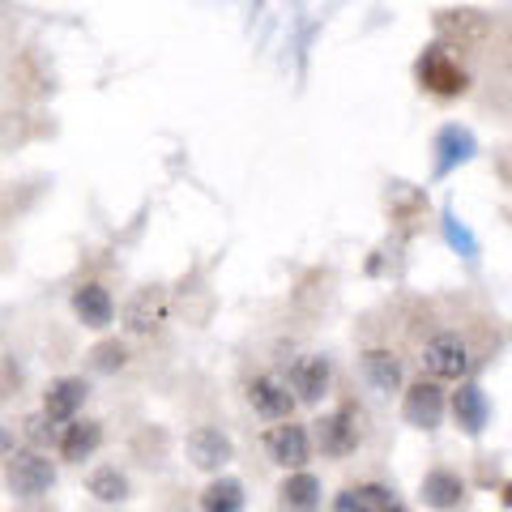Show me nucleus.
I'll return each instance as SVG.
<instances>
[{"label": "nucleus", "mask_w": 512, "mask_h": 512, "mask_svg": "<svg viewBox=\"0 0 512 512\" xmlns=\"http://www.w3.org/2000/svg\"><path fill=\"white\" fill-rule=\"evenodd\" d=\"M419 363L431 380H466L474 372V346L457 329H440L427 338Z\"/></svg>", "instance_id": "obj_1"}, {"label": "nucleus", "mask_w": 512, "mask_h": 512, "mask_svg": "<svg viewBox=\"0 0 512 512\" xmlns=\"http://www.w3.org/2000/svg\"><path fill=\"white\" fill-rule=\"evenodd\" d=\"M414 77H419L423 90L440 94V99H457V94H466V86H470L466 69H461V64L453 60V52H448V47H440V43L423 47L419 64H414Z\"/></svg>", "instance_id": "obj_2"}, {"label": "nucleus", "mask_w": 512, "mask_h": 512, "mask_svg": "<svg viewBox=\"0 0 512 512\" xmlns=\"http://www.w3.org/2000/svg\"><path fill=\"white\" fill-rule=\"evenodd\" d=\"M359 406L355 402H342V406H333L329 414H320L316 419V448L325 457H350L359 448Z\"/></svg>", "instance_id": "obj_3"}, {"label": "nucleus", "mask_w": 512, "mask_h": 512, "mask_svg": "<svg viewBox=\"0 0 512 512\" xmlns=\"http://www.w3.org/2000/svg\"><path fill=\"white\" fill-rule=\"evenodd\" d=\"M312 448H316L312 431L303 427V423H295V419H286V423H278V427L265 431V453H269V461H274V466H282L286 474H295V470L308 466V461H312Z\"/></svg>", "instance_id": "obj_4"}, {"label": "nucleus", "mask_w": 512, "mask_h": 512, "mask_svg": "<svg viewBox=\"0 0 512 512\" xmlns=\"http://www.w3.org/2000/svg\"><path fill=\"white\" fill-rule=\"evenodd\" d=\"M444 410H448V402H444L440 380L423 376V380H410V384H406V393H402V419H406L410 427L436 431V427L444 423Z\"/></svg>", "instance_id": "obj_5"}, {"label": "nucleus", "mask_w": 512, "mask_h": 512, "mask_svg": "<svg viewBox=\"0 0 512 512\" xmlns=\"http://www.w3.org/2000/svg\"><path fill=\"white\" fill-rule=\"evenodd\" d=\"M56 483V466H52V457H43V453H13L9 457V487L13 495H22V500H39V495H47Z\"/></svg>", "instance_id": "obj_6"}, {"label": "nucleus", "mask_w": 512, "mask_h": 512, "mask_svg": "<svg viewBox=\"0 0 512 512\" xmlns=\"http://www.w3.org/2000/svg\"><path fill=\"white\" fill-rule=\"evenodd\" d=\"M248 406L269 423H286L295 414L299 397L291 393L286 376H256V380H248Z\"/></svg>", "instance_id": "obj_7"}, {"label": "nucleus", "mask_w": 512, "mask_h": 512, "mask_svg": "<svg viewBox=\"0 0 512 512\" xmlns=\"http://www.w3.org/2000/svg\"><path fill=\"white\" fill-rule=\"evenodd\" d=\"M286 384H291V393L299 397V406H316L333 384V363L325 355H299L286 367Z\"/></svg>", "instance_id": "obj_8"}, {"label": "nucleus", "mask_w": 512, "mask_h": 512, "mask_svg": "<svg viewBox=\"0 0 512 512\" xmlns=\"http://www.w3.org/2000/svg\"><path fill=\"white\" fill-rule=\"evenodd\" d=\"M184 457H188L197 470L218 474V470L231 461V440H227V431H218V427H210V423L192 427L188 436H184Z\"/></svg>", "instance_id": "obj_9"}, {"label": "nucleus", "mask_w": 512, "mask_h": 512, "mask_svg": "<svg viewBox=\"0 0 512 512\" xmlns=\"http://www.w3.org/2000/svg\"><path fill=\"white\" fill-rule=\"evenodd\" d=\"M90 397V384L82 376H60L47 384L43 393V419L52 427H69L77 419V410H82V402Z\"/></svg>", "instance_id": "obj_10"}, {"label": "nucleus", "mask_w": 512, "mask_h": 512, "mask_svg": "<svg viewBox=\"0 0 512 512\" xmlns=\"http://www.w3.org/2000/svg\"><path fill=\"white\" fill-rule=\"evenodd\" d=\"M448 410H453L461 436H470V440L483 436L487 423H491V402H487L483 384H474V380H461L457 384V393H453V402H448Z\"/></svg>", "instance_id": "obj_11"}, {"label": "nucleus", "mask_w": 512, "mask_h": 512, "mask_svg": "<svg viewBox=\"0 0 512 512\" xmlns=\"http://www.w3.org/2000/svg\"><path fill=\"white\" fill-rule=\"evenodd\" d=\"M329 512H410V508L384 483H355V487H342L333 495Z\"/></svg>", "instance_id": "obj_12"}, {"label": "nucleus", "mask_w": 512, "mask_h": 512, "mask_svg": "<svg viewBox=\"0 0 512 512\" xmlns=\"http://www.w3.org/2000/svg\"><path fill=\"white\" fill-rule=\"evenodd\" d=\"M73 316L82 320L86 329L103 333V329H111V320H116V299H111L107 286H99V282H82V286L73 291Z\"/></svg>", "instance_id": "obj_13"}, {"label": "nucleus", "mask_w": 512, "mask_h": 512, "mask_svg": "<svg viewBox=\"0 0 512 512\" xmlns=\"http://www.w3.org/2000/svg\"><path fill=\"white\" fill-rule=\"evenodd\" d=\"M103 444V427L94 419H73L69 427H60L56 436V453L60 461H73V466H82V461H90L94 453H99Z\"/></svg>", "instance_id": "obj_14"}, {"label": "nucleus", "mask_w": 512, "mask_h": 512, "mask_svg": "<svg viewBox=\"0 0 512 512\" xmlns=\"http://www.w3.org/2000/svg\"><path fill=\"white\" fill-rule=\"evenodd\" d=\"M419 500H423L427 508H436V512L457 508L461 500H466V478H461L457 470H448V466L427 470L423 483H419Z\"/></svg>", "instance_id": "obj_15"}, {"label": "nucleus", "mask_w": 512, "mask_h": 512, "mask_svg": "<svg viewBox=\"0 0 512 512\" xmlns=\"http://www.w3.org/2000/svg\"><path fill=\"white\" fill-rule=\"evenodd\" d=\"M359 367H363V380L372 384L376 393L393 397L397 389H402V359H397L393 350H384V346L363 350V355H359Z\"/></svg>", "instance_id": "obj_16"}, {"label": "nucleus", "mask_w": 512, "mask_h": 512, "mask_svg": "<svg viewBox=\"0 0 512 512\" xmlns=\"http://www.w3.org/2000/svg\"><path fill=\"white\" fill-rule=\"evenodd\" d=\"M278 504L286 512H316L320 508V478L308 474V470L286 474L282 487H278Z\"/></svg>", "instance_id": "obj_17"}, {"label": "nucleus", "mask_w": 512, "mask_h": 512, "mask_svg": "<svg viewBox=\"0 0 512 512\" xmlns=\"http://www.w3.org/2000/svg\"><path fill=\"white\" fill-rule=\"evenodd\" d=\"M201 512H244V483L231 474H218L201 491Z\"/></svg>", "instance_id": "obj_18"}, {"label": "nucleus", "mask_w": 512, "mask_h": 512, "mask_svg": "<svg viewBox=\"0 0 512 512\" xmlns=\"http://www.w3.org/2000/svg\"><path fill=\"white\" fill-rule=\"evenodd\" d=\"M436 175H444V171H453L457 163H466V158L474 154V137L466 133V128H457V124H448V128H440V137H436Z\"/></svg>", "instance_id": "obj_19"}, {"label": "nucleus", "mask_w": 512, "mask_h": 512, "mask_svg": "<svg viewBox=\"0 0 512 512\" xmlns=\"http://www.w3.org/2000/svg\"><path fill=\"white\" fill-rule=\"evenodd\" d=\"M124 320H128V329H133V333L158 329V320H163V295H158V291H137L133 303L124 308Z\"/></svg>", "instance_id": "obj_20"}, {"label": "nucleus", "mask_w": 512, "mask_h": 512, "mask_svg": "<svg viewBox=\"0 0 512 512\" xmlns=\"http://www.w3.org/2000/svg\"><path fill=\"white\" fill-rule=\"evenodd\" d=\"M86 491L94 495L99 504H120L128 495V478L116 470V466H94L86 474Z\"/></svg>", "instance_id": "obj_21"}, {"label": "nucleus", "mask_w": 512, "mask_h": 512, "mask_svg": "<svg viewBox=\"0 0 512 512\" xmlns=\"http://www.w3.org/2000/svg\"><path fill=\"white\" fill-rule=\"evenodd\" d=\"M124 359H128V350L120 342H99L90 350V363L99 367V372H116V367H124Z\"/></svg>", "instance_id": "obj_22"}, {"label": "nucleus", "mask_w": 512, "mask_h": 512, "mask_svg": "<svg viewBox=\"0 0 512 512\" xmlns=\"http://www.w3.org/2000/svg\"><path fill=\"white\" fill-rule=\"evenodd\" d=\"M444 222H448V239H453V248H466V256H474V239H470L466 231H457V218L448 214Z\"/></svg>", "instance_id": "obj_23"}, {"label": "nucleus", "mask_w": 512, "mask_h": 512, "mask_svg": "<svg viewBox=\"0 0 512 512\" xmlns=\"http://www.w3.org/2000/svg\"><path fill=\"white\" fill-rule=\"evenodd\" d=\"M500 504H504V508H512V483H504V487H500Z\"/></svg>", "instance_id": "obj_24"}]
</instances>
